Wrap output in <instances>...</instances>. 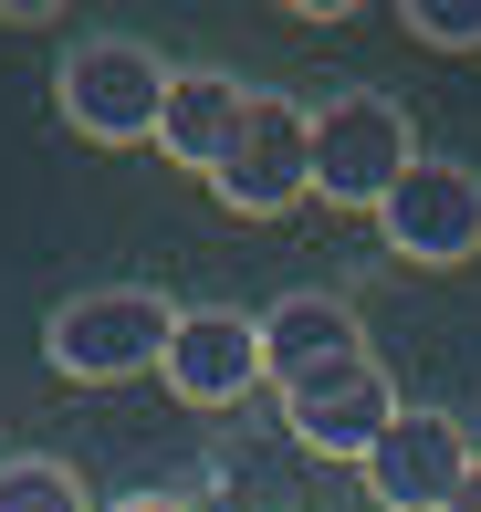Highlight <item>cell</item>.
<instances>
[{
  "label": "cell",
  "mask_w": 481,
  "mask_h": 512,
  "mask_svg": "<svg viewBox=\"0 0 481 512\" xmlns=\"http://www.w3.org/2000/svg\"><path fill=\"white\" fill-rule=\"evenodd\" d=\"M105 512H199V502H178V492H126V502H105Z\"/></svg>",
  "instance_id": "obj_13"
},
{
  "label": "cell",
  "mask_w": 481,
  "mask_h": 512,
  "mask_svg": "<svg viewBox=\"0 0 481 512\" xmlns=\"http://www.w3.org/2000/svg\"><path fill=\"white\" fill-rule=\"evenodd\" d=\"M398 408L408 398H398V377H387L377 356H346V366H325V377L283 387V429H293V450H314V460H366Z\"/></svg>",
  "instance_id": "obj_6"
},
{
  "label": "cell",
  "mask_w": 481,
  "mask_h": 512,
  "mask_svg": "<svg viewBox=\"0 0 481 512\" xmlns=\"http://www.w3.org/2000/svg\"><path fill=\"white\" fill-rule=\"evenodd\" d=\"M471 429L450 408H398L387 418V439L356 460V481H366V502L377 512H440L450 492H461V471H471Z\"/></svg>",
  "instance_id": "obj_7"
},
{
  "label": "cell",
  "mask_w": 481,
  "mask_h": 512,
  "mask_svg": "<svg viewBox=\"0 0 481 512\" xmlns=\"http://www.w3.org/2000/svg\"><path fill=\"white\" fill-rule=\"evenodd\" d=\"M0 512H105V502L84 492L74 460H53V450H11V460H0Z\"/></svg>",
  "instance_id": "obj_11"
},
{
  "label": "cell",
  "mask_w": 481,
  "mask_h": 512,
  "mask_svg": "<svg viewBox=\"0 0 481 512\" xmlns=\"http://www.w3.org/2000/svg\"><path fill=\"white\" fill-rule=\"evenodd\" d=\"M398 32L429 53H481V0H398Z\"/></svg>",
  "instance_id": "obj_12"
},
{
  "label": "cell",
  "mask_w": 481,
  "mask_h": 512,
  "mask_svg": "<svg viewBox=\"0 0 481 512\" xmlns=\"http://www.w3.org/2000/svg\"><path fill=\"white\" fill-rule=\"evenodd\" d=\"M419 126H408V105L387 95V84H346V95L314 105V199L325 209H366L377 220L387 189H398L408 168H419Z\"/></svg>",
  "instance_id": "obj_3"
},
{
  "label": "cell",
  "mask_w": 481,
  "mask_h": 512,
  "mask_svg": "<svg viewBox=\"0 0 481 512\" xmlns=\"http://www.w3.org/2000/svg\"><path fill=\"white\" fill-rule=\"evenodd\" d=\"M157 377H168L178 408H241L251 387H262V324L241 304H178Z\"/></svg>",
  "instance_id": "obj_8"
},
{
  "label": "cell",
  "mask_w": 481,
  "mask_h": 512,
  "mask_svg": "<svg viewBox=\"0 0 481 512\" xmlns=\"http://www.w3.org/2000/svg\"><path fill=\"white\" fill-rule=\"evenodd\" d=\"M440 512H481V460H471V471H461V492H450Z\"/></svg>",
  "instance_id": "obj_15"
},
{
  "label": "cell",
  "mask_w": 481,
  "mask_h": 512,
  "mask_svg": "<svg viewBox=\"0 0 481 512\" xmlns=\"http://www.w3.org/2000/svg\"><path fill=\"white\" fill-rule=\"evenodd\" d=\"M178 63L136 32H74L53 63V115L84 147H157V105H168Z\"/></svg>",
  "instance_id": "obj_1"
},
{
  "label": "cell",
  "mask_w": 481,
  "mask_h": 512,
  "mask_svg": "<svg viewBox=\"0 0 481 512\" xmlns=\"http://www.w3.org/2000/svg\"><path fill=\"white\" fill-rule=\"evenodd\" d=\"M210 199L231 209V220H283V209H304L314 199V105L251 84V115L231 136V157L210 168Z\"/></svg>",
  "instance_id": "obj_4"
},
{
  "label": "cell",
  "mask_w": 481,
  "mask_h": 512,
  "mask_svg": "<svg viewBox=\"0 0 481 512\" xmlns=\"http://www.w3.org/2000/svg\"><path fill=\"white\" fill-rule=\"evenodd\" d=\"M241 115H251V84L231 74V63H178V74H168V105H157V157L210 178L220 157H231Z\"/></svg>",
  "instance_id": "obj_10"
},
{
  "label": "cell",
  "mask_w": 481,
  "mask_h": 512,
  "mask_svg": "<svg viewBox=\"0 0 481 512\" xmlns=\"http://www.w3.org/2000/svg\"><path fill=\"white\" fill-rule=\"evenodd\" d=\"M377 241L398 251L408 272H461L481 251V168H461V157H419V168L387 189Z\"/></svg>",
  "instance_id": "obj_5"
},
{
  "label": "cell",
  "mask_w": 481,
  "mask_h": 512,
  "mask_svg": "<svg viewBox=\"0 0 481 512\" xmlns=\"http://www.w3.org/2000/svg\"><path fill=\"white\" fill-rule=\"evenodd\" d=\"M251 324H262V387H293V377H325V366L366 356V314L325 283H293L283 304H262Z\"/></svg>",
  "instance_id": "obj_9"
},
{
  "label": "cell",
  "mask_w": 481,
  "mask_h": 512,
  "mask_svg": "<svg viewBox=\"0 0 481 512\" xmlns=\"http://www.w3.org/2000/svg\"><path fill=\"white\" fill-rule=\"evenodd\" d=\"M0 21H11V32H32V21H53V0H0Z\"/></svg>",
  "instance_id": "obj_14"
},
{
  "label": "cell",
  "mask_w": 481,
  "mask_h": 512,
  "mask_svg": "<svg viewBox=\"0 0 481 512\" xmlns=\"http://www.w3.org/2000/svg\"><path fill=\"white\" fill-rule=\"evenodd\" d=\"M168 324H178L168 293H147V283H95V293H74V304L42 314V366H53V377H74V387L157 377Z\"/></svg>",
  "instance_id": "obj_2"
}]
</instances>
